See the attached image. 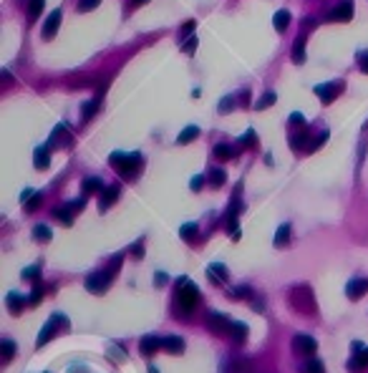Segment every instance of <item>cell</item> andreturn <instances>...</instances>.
Listing matches in <instances>:
<instances>
[{
  "label": "cell",
  "mask_w": 368,
  "mask_h": 373,
  "mask_svg": "<svg viewBox=\"0 0 368 373\" xmlns=\"http://www.w3.org/2000/svg\"><path fill=\"white\" fill-rule=\"evenodd\" d=\"M290 305L295 313H300V315H313L315 313V297H313V290L308 285H295L290 290Z\"/></svg>",
  "instance_id": "obj_1"
},
{
  "label": "cell",
  "mask_w": 368,
  "mask_h": 373,
  "mask_svg": "<svg viewBox=\"0 0 368 373\" xmlns=\"http://www.w3.org/2000/svg\"><path fill=\"white\" fill-rule=\"evenodd\" d=\"M176 303H179L182 313H192L199 303V290L189 277H182L176 282Z\"/></svg>",
  "instance_id": "obj_2"
},
{
  "label": "cell",
  "mask_w": 368,
  "mask_h": 373,
  "mask_svg": "<svg viewBox=\"0 0 368 373\" xmlns=\"http://www.w3.org/2000/svg\"><path fill=\"white\" fill-rule=\"evenodd\" d=\"M109 161H111V167L119 172V174H124V177H134L136 174V169H139V164H141V154H124V152H114L111 157H109Z\"/></svg>",
  "instance_id": "obj_3"
},
{
  "label": "cell",
  "mask_w": 368,
  "mask_h": 373,
  "mask_svg": "<svg viewBox=\"0 0 368 373\" xmlns=\"http://www.w3.org/2000/svg\"><path fill=\"white\" fill-rule=\"evenodd\" d=\"M58 328H63V331H66V328H68V320H66V315H58V313H56V315H51V318H48V323L40 328L36 346H38V348H43V346H46V343H48V340H51V338L58 333Z\"/></svg>",
  "instance_id": "obj_4"
},
{
  "label": "cell",
  "mask_w": 368,
  "mask_h": 373,
  "mask_svg": "<svg viewBox=\"0 0 368 373\" xmlns=\"http://www.w3.org/2000/svg\"><path fill=\"white\" fill-rule=\"evenodd\" d=\"M111 277H114V273H111V270L91 273V275L86 277V290H88V293H94V295L106 293V290H109V285H111Z\"/></svg>",
  "instance_id": "obj_5"
},
{
  "label": "cell",
  "mask_w": 368,
  "mask_h": 373,
  "mask_svg": "<svg viewBox=\"0 0 368 373\" xmlns=\"http://www.w3.org/2000/svg\"><path fill=\"white\" fill-rule=\"evenodd\" d=\"M230 325H232V320L227 315H222V313H210V318H207L210 333H214V335H227L230 333Z\"/></svg>",
  "instance_id": "obj_6"
},
{
  "label": "cell",
  "mask_w": 368,
  "mask_h": 373,
  "mask_svg": "<svg viewBox=\"0 0 368 373\" xmlns=\"http://www.w3.org/2000/svg\"><path fill=\"white\" fill-rule=\"evenodd\" d=\"M315 348H318V343H315L310 335H303V333H298L295 338H292V351H295L298 355H313V353H315Z\"/></svg>",
  "instance_id": "obj_7"
},
{
  "label": "cell",
  "mask_w": 368,
  "mask_h": 373,
  "mask_svg": "<svg viewBox=\"0 0 368 373\" xmlns=\"http://www.w3.org/2000/svg\"><path fill=\"white\" fill-rule=\"evenodd\" d=\"M328 18L330 20H343V23H348L353 18V0H338V3L333 5V10H330Z\"/></svg>",
  "instance_id": "obj_8"
},
{
  "label": "cell",
  "mask_w": 368,
  "mask_h": 373,
  "mask_svg": "<svg viewBox=\"0 0 368 373\" xmlns=\"http://www.w3.org/2000/svg\"><path fill=\"white\" fill-rule=\"evenodd\" d=\"M343 88V83L341 81H330V83H320V86H315V96L323 101V103H330L335 96H338V91Z\"/></svg>",
  "instance_id": "obj_9"
},
{
  "label": "cell",
  "mask_w": 368,
  "mask_h": 373,
  "mask_svg": "<svg viewBox=\"0 0 368 373\" xmlns=\"http://www.w3.org/2000/svg\"><path fill=\"white\" fill-rule=\"evenodd\" d=\"M71 144H73V137H71L68 126H66V124H58V126L53 129V134H51L48 146H71Z\"/></svg>",
  "instance_id": "obj_10"
},
{
  "label": "cell",
  "mask_w": 368,
  "mask_h": 373,
  "mask_svg": "<svg viewBox=\"0 0 368 373\" xmlns=\"http://www.w3.org/2000/svg\"><path fill=\"white\" fill-rule=\"evenodd\" d=\"M366 293H368V280L366 277H353L346 285V295L350 297V300H358V297H363Z\"/></svg>",
  "instance_id": "obj_11"
},
{
  "label": "cell",
  "mask_w": 368,
  "mask_h": 373,
  "mask_svg": "<svg viewBox=\"0 0 368 373\" xmlns=\"http://www.w3.org/2000/svg\"><path fill=\"white\" fill-rule=\"evenodd\" d=\"M116 199H119V187H116V184H111V187H106L104 192H101V199H98V210H101V212H106V210H109V207H111Z\"/></svg>",
  "instance_id": "obj_12"
},
{
  "label": "cell",
  "mask_w": 368,
  "mask_h": 373,
  "mask_svg": "<svg viewBox=\"0 0 368 373\" xmlns=\"http://www.w3.org/2000/svg\"><path fill=\"white\" fill-rule=\"evenodd\" d=\"M58 25H61V8L53 10L51 16L46 18V23H43V36H46V38H53L56 31H58Z\"/></svg>",
  "instance_id": "obj_13"
},
{
  "label": "cell",
  "mask_w": 368,
  "mask_h": 373,
  "mask_svg": "<svg viewBox=\"0 0 368 373\" xmlns=\"http://www.w3.org/2000/svg\"><path fill=\"white\" fill-rule=\"evenodd\" d=\"M207 275H210L212 282H217V285H219V282H227L230 270H227V267H225L222 262H212V265L207 267Z\"/></svg>",
  "instance_id": "obj_14"
},
{
  "label": "cell",
  "mask_w": 368,
  "mask_h": 373,
  "mask_svg": "<svg viewBox=\"0 0 368 373\" xmlns=\"http://www.w3.org/2000/svg\"><path fill=\"white\" fill-rule=\"evenodd\" d=\"M161 348H164L167 353L179 355V353H184V340L179 335H167V338H161Z\"/></svg>",
  "instance_id": "obj_15"
},
{
  "label": "cell",
  "mask_w": 368,
  "mask_h": 373,
  "mask_svg": "<svg viewBox=\"0 0 368 373\" xmlns=\"http://www.w3.org/2000/svg\"><path fill=\"white\" fill-rule=\"evenodd\" d=\"M159 348H161V338H156V335H144L141 343H139V351L144 355H154Z\"/></svg>",
  "instance_id": "obj_16"
},
{
  "label": "cell",
  "mask_w": 368,
  "mask_h": 373,
  "mask_svg": "<svg viewBox=\"0 0 368 373\" xmlns=\"http://www.w3.org/2000/svg\"><path fill=\"white\" fill-rule=\"evenodd\" d=\"M33 164H36V169H48V164H51V146H38L33 152Z\"/></svg>",
  "instance_id": "obj_17"
},
{
  "label": "cell",
  "mask_w": 368,
  "mask_h": 373,
  "mask_svg": "<svg viewBox=\"0 0 368 373\" xmlns=\"http://www.w3.org/2000/svg\"><path fill=\"white\" fill-rule=\"evenodd\" d=\"M25 297L20 295V293H8V300H5V305H8V313L10 315H20L23 313V308H25Z\"/></svg>",
  "instance_id": "obj_18"
},
{
  "label": "cell",
  "mask_w": 368,
  "mask_h": 373,
  "mask_svg": "<svg viewBox=\"0 0 368 373\" xmlns=\"http://www.w3.org/2000/svg\"><path fill=\"white\" fill-rule=\"evenodd\" d=\"M227 335H230V340H234V343H245V340H247V325H245L242 320H232Z\"/></svg>",
  "instance_id": "obj_19"
},
{
  "label": "cell",
  "mask_w": 368,
  "mask_h": 373,
  "mask_svg": "<svg viewBox=\"0 0 368 373\" xmlns=\"http://www.w3.org/2000/svg\"><path fill=\"white\" fill-rule=\"evenodd\" d=\"M290 20H292V18H290V10H277L275 16H272V25H275V31H280V33H283L285 28L290 25Z\"/></svg>",
  "instance_id": "obj_20"
},
{
  "label": "cell",
  "mask_w": 368,
  "mask_h": 373,
  "mask_svg": "<svg viewBox=\"0 0 368 373\" xmlns=\"http://www.w3.org/2000/svg\"><path fill=\"white\" fill-rule=\"evenodd\" d=\"M292 63H305V36H300L292 46Z\"/></svg>",
  "instance_id": "obj_21"
},
{
  "label": "cell",
  "mask_w": 368,
  "mask_h": 373,
  "mask_svg": "<svg viewBox=\"0 0 368 373\" xmlns=\"http://www.w3.org/2000/svg\"><path fill=\"white\" fill-rule=\"evenodd\" d=\"M53 217H56L58 222H63V225L68 227L71 222H73V210H71L68 204H63V207H56V210H53Z\"/></svg>",
  "instance_id": "obj_22"
},
{
  "label": "cell",
  "mask_w": 368,
  "mask_h": 373,
  "mask_svg": "<svg viewBox=\"0 0 368 373\" xmlns=\"http://www.w3.org/2000/svg\"><path fill=\"white\" fill-rule=\"evenodd\" d=\"M288 242H290V225L285 222V225H280L275 232V247H285Z\"/></svg>",
  "instance_id": "obj_23"
},
{
  "label": "cell",
  "mask_w": 368,
  "mask_h": 373,
  "mask_svg": "<svg viewBox=\"0 0 368 373\" xmlns=\"http://www.w3.org/2000/svg\"><path fill=\"white\" fill-rule=\"evenodd\" d=\"M212 154H214V159H219V161H227V159L234 157V152H232L230 144H217V146L212 149Z\"/></svg>",
  "instance_id": "obj_24"
},
{
  "label": "cell",
  "mask_w": 368,
  "mask_h": 373,
  "mask_svg": "<svg viewBox=\"0 0 368 373\" xmlns=\"http://www.w3.org/2000/svg\"><path fill=\"white\" fill-rule=\"evenodd\" d=\"M275 98H277V96H275V91H268V94H262V96L255 101V109H257V111H265V109H270L272 103H275Z\"/></svg>",
  "instance_id": "obj_25"
},
{
  "label": "cell",
  "mask_w": 368,
  "mask_h": 373,
  "mask_svg": "<svg viewBox=\"0 0 368 373\" xmlns=\"http://www.w3.org/2000/svg\"><path fill=\"white\" fill-rule=\"evenodd\" d=\"M199 137V129L197 126H187L179 137H176V144H189V141H194Z\"/></svg>",
  "instance_id": "obj_26"
},
{
  "label": "cell",
  "mask_w": 368,
  "mask_h": 373,
  "mask_svg": "<svg viewBox=\"0 0 368 373\" xmlns=\"http://www.w3.org/2000/svg\"><path fill=\"white\" fill-rule=\"evenodd\" d=\"M0 351H3V363H10L13 361V353H16V343L13 340H0Z\"/></svg>",
  "instance_id": "obj_27"
},
{
  "label": "cell",
  "mask_w": 368,
  "mask_h": 373,
  "mask_svg": "<svg viewBox=\"0 0 368 373\" xmlns=\"http://www.w3.org/2000/svg\"><path fill=\"white\" fill-rule=\"evenodd\" d=\"M197 225H194V222H187V225H182L179 227V235H182V240H187V242H192L194 240V237H197Z\"/></svg>",
  "instance_id": "obj_28"
},
{
  "label": "cell",
  "mask_w": 368,
  "mask_h": 373,
  "mask_svg": "<svg viewBox=\"0 0 368 373\" xmlns=\"http://www.w3.org/2000/svg\"><path fill=\"white\" fill-rule=\"evenodd\" d=\"M43 8H46V0H31V3H28V18L38 20V16H40Z\"/></svg>",
  "instance_id": "obj_29"
},
{
  "label": "cell",
  "mask_w": 368,
  "mask_h": 373,
  "mask_svg": "<svg viewBox=\"0 0 368 373\" xmlns=\"http://www.w3.org/2000/svg\"><path fill=\"white\" fill-rule=\"evenodd\" d=\"M104 189V184H101V179H96V177H88V179H83V192L86 195H94V192H101Z\"/></svg>",
  "instance_id": "obj_30"
},
{
  "label": "cell",
  "mask_w": 368,
  "mask_h": 373,
  "mask_svg": "<svg viewBox=\"0 0 368 373\" xmlns=\"http://www.w3.org/2000/svg\"><path fill=\"white\" fill-rule=\"evenodd\" d=\"M207 179H210V184H212V187H222V184L227 182V174H225L222 169H210Z\"/></svg>",
  "instance_id": "obj_31"
},
{
  "label": "cell",
  "mask_w": 368,
  "mask_h": 373,
  "mask_svg": "<svg viewBox=\"0 0 368 373\" xmlns=\"http://www.w3.org/2000/svg\"><path fill=\"white\" fill-rule=\"evenodd\" d=\"M33 237L38 242H48L51 237H53V232H51V227H46V225H36L33 227Z\"/></svg>",
  "instance_id": "obj_32"
},
{
  "label": "cell",
  "mask_w": 368,
  "mask_h": 373,
  "mask_svg": "<svg viewBox=\"0 0 368 373\" xmlns=\"http://www.w3.org/2000/svg\"><path fill=\"white\" fill-rule=\"evenodd\" d=\"M230 297H250V300H252L255 293H252V288H250V285H237V288L230 290Z\"/></svg>",
  "instance_id": "obj_33"
},
{
  "label": "cell",
  "mask_w": 368,
  "mask_h": 373,
  "mask_svg": "<svg viewBox=\"0 0 368 373\" xmlns=\"http://www.w3.org/2000/svg\"><path fill=\"white\" fill-rule=\"evenodd\" d=\"M255 144H257V134L252 129H247L245 137H240V146L242 149H250V146H255Z\"/></svg>",
  "instance_id": "obj_34"
},
{
  "label": "cell",
  "mask_w": 368,
  "mask_h": 373,
  "mask_svg": "<svg viewBox=\"0 0 368 373\" xmlns=\"http://www.w3.org/2000/svg\"><path fill=\"white\" fill-rule=\"evenodd\" d=\"M96 109H98V101H96V98H94V101H86V103H83V109H81V111H83L81 118H83V121H88V118H91V116L96 114Z\"/></svg>",
  "instance_id": "obj_35"
},
{
  "label": "cell",
  "mask_w": 368,
  "mask_h": 373,
  "mask_svg": "<svg viewBox=\"0 0 368 373\" xmlns=\"http://www.w3.org/2000/svg\"><path fill=\"white\" fill-rule=\"evenodd\" d=\"M303 373H323V361H318V358H310V361H305Z\"/></svg>",
  "instance_id": "obj_36"
},
{
  "label": "cell",
  "mask_w": 368,
  "mask_h": 373,
  "mask_svg": "<svg viewBox=\"0 0 368 373\" xmlns=\"http://www.w3.org/2000/svg\"><path fill=\"white\" fill-rule=\"evenodd\" d=\"M328 137H330V134L328 131H323V134H318V137L310 141V144H308V152H315V149H320L323 144H326L328 141Z\"/></svg>",
  "instance_id": "obj_37"
},
{
  "label": "cell",
  "mask_w": 368,
  "mask_h": 373,
  "mask_svg": "<svg viewBox=\"0 0 368 373\" xmlns=\"http://www.w3.org/2000/svg\"><path fill=\"white\" fill-rule=\"evenodd\" d=\"M109 355L114 358V363H121V361H126V351H124L121 346H111V348H109Z\"/></svg>",
  "instance_id": "obj_38"
},
{
  "label": "cell",
  "mask_w": 368,
  "mask_h": 373,
  "mask_svg": "<svg viewBox=\"0 0 368 373\" xmlns=\"http://www.w3.org/2000/svg\"><path fill=\"white\" fill-rule=\"evenodd\" d=\"M40 202H43V195H40V192H36V195L25 202V210H28V212H36L38 207H40Z\"/></svg>",
  "instance_id": "obj_39"
},
{
  "label": "cell",
  "mask_w": 368,
  "mask_h": 373,
  "mask_svg": "<svg viewBox=\"0 0 368 373\" xmlns=\"http://www.w3.org/2000/svg\"><path fill=\"white\" fill-rule=\"evenodd\" d=\"M182 51H184L187 56H192V53L197 51V38H194V36H192V38H187V40L182 43Z\"/></svg>",
  "instance_id": "obj_40"
},
{
  "label": "cell",
  "mask_w": 368,
  "mask_h": 373,
  "mask_svg": "<svg viewBox=\"0 0 368 373\" xmlns=\"http://www.w3.org/2000/svg\"><path fill=\"white\" fill-rule=\"evenodd\" d=\"M98 3H101V0H78V13H88V10H94Z\"/></svg>",
  "instance_id": "obj_41"
},
{
  "label": "cell",
  "mask_w": 368,
  "mask_h": 373,
  "mask_svg": "<svg viewBox=\"0 0 368 373\" xmlns=\"http://www.w3.org/2000/svg\"><path fill=\"white\" fill-rule=\"evenodd\" d=\"M232 106H234V98L232 96H225L222 101H219V114H230Z\"/></svg>",
  "instance_id": "obj_42"
},
{
  "label": "cell",
  "mask_w": 368,
  "mask_h": 373,
  "mask_svg": "<svg viewBox=\"0 0 368 373\" xmlns=\"http://www.w3.org/2000/svg\"><path fill=\"white\" fill-rule=\"evenodd\" d=\"M43 300V288L40 285H36L33 288V293H31V297H28V303H31V305H38Z\"/></svg>",
  "instance_id": "obj_43"
},
{
  "label": "cell",
  "mask_w": 368,
  "mask_h": 373,
  "mask_svg": "<svg viewBox=\"0 0 368 373\" xmlns=\"http://www.w3.org/2000/svg\"><path fill=\"white\" fill-rule=\"evenodd\" d=\"M23 277H25V280H36V277H40V267H38V265L25 267V270H23Z\"/></svg>",
  "instance_id": "obj_44"
},
{
  "label": "cell",
  "mask_w": 368,
  "mask_h": 373,
  "mask_svg": "<svg viewBox=\"0 0 368 373\" xmlns=\"http://www.w3.org/2000/svg\"><path fill=\"white\" fill-rule=\"evenodd\" d=\"M356 61H358V66L368 73V51H358V53H356Z\"/></svg>",
  "instance_id": "obj_45"
},
{
  "label": "cell",
  "mask_w": 368,
  "mask_h": 373,
  "mask_svg": "<svg viewBox=\"0 0 368 373\" xmlns=\"http://www.w3.org/2000/svg\"><path fill=\"white\" fill-rule=\"evenodd\" d=\"M189 187H192V192H199V189L204 187V177H202V174L192 177V182H189Z\"/></svg>",
  "instance_id": "obj_46"
},
{
  "label": "cell",
  "mask_w": 368,
  "mask_h": 373,
  "mask_svg": "<svg viewBox=\"0 0 368 373\" xmlns=\"http://www.w3.org/2000/svg\"><path fill=\"white\" fill-rule=\"evenodd\" d=\"M129 252H131L134 257H144V245H141V242H134V245L129 247Z\"/></svg>",
  "instance_id": "obj_47"
},
{
  "label": "cell",
  "mask_w": 368,
  "mask_h": 373,
  "mask_svg": "<svg viewBox=\"0 0 368 373\" xmlns=\"http://www.w3.org/2000/svg\"><path fill=\"white\" fill-rule=\"evenodd\" d=\"M192 31H194V20H187L182 28V38H192Z\"/></svg>",
  "instance_id": "obj_48"
},
{
  "label": "cell",
  "mask_w": 368,
  "mask_h": 373,
  "mask_svg": "<svg viewBox=\"0 0 368 373\" xmlns=\"http://www.w3.org/2000/svg\"><path fill=\"white\" fill-rule=\"evenodd\" d=\"M167 280H169V275H167V273H156V275H154V285H156V288H161V285H167Z\"/></svg>",
  "instance_id": "obj_49"
},
{
  "label": "cell",
  "mask_w": 368,
  "mask_h": 373,
  "mask_svg": "<svg viewBox=\"0 0 368 373\" xmlns=\"http://www.w3.org/2000/svg\"><path fill=\"white\" fill-rule=\"evenodd\" d=\"M290 124H303V126H305V116L298 114V111H295V114H290Z\"/></svg>",
  "instance_id": "obj_50"
},
{
  "label": "cell",
  "mask_w": 368,
  "mask_h": 373,
  "mask_svg": "<svg viewBox=\"0 0 368 373\" xmlns=\"http://www.w3.org/2000/svg\"><path fill=\"white\" fill-rule=\"evenodd\" d=\"M33 195H36V189H23V192H20V202H28Z\"/></svg>",
  "instance_id": "obj_51"
},
{
  "label": "cell",
  "mask_w": 368,
  "mask_h": 373,
  "mask_svg": "<svg viewBox=\"0 0 368 373\" xmlns=\"http://www.w3.org/2000/svg\"><path fill=\"white\" fill-rule=\"evenodd\" d=\"M149 373H159V371H156V368H154V366H149Z\"/></svg>",
  "instance_id": "obj_52"
},
{
  "label": "cell",
  "mask_w": 368,
  "mask_h": 373,
  "mask_svg": "<svg viewBox=\"0 0 368 373\" xmlns=\"http://www.w3.org/2000/svg\"><path fill=\"white\" fill-rule=\"evenodd\" d=\"M134 3H136V5H139V3H149V0H134Z\"/></svg>",
  "instance_id": "obj_53"
},
{
  "label": "cell",
  "mask_w": 368,
  "mask_h": 373,
  "mask_svg": "<svg viewBox=\"0 0 368 373\" xmlns=\"http://www.w3.org/2000/svg\"><path fill=\"white\" fill-rule=\"evenodd\" d=\"M363 353H366V358H368V346H366V348H363Z\"/></svg>",
  "instance_id": "obj_54"
}]
</instances>
